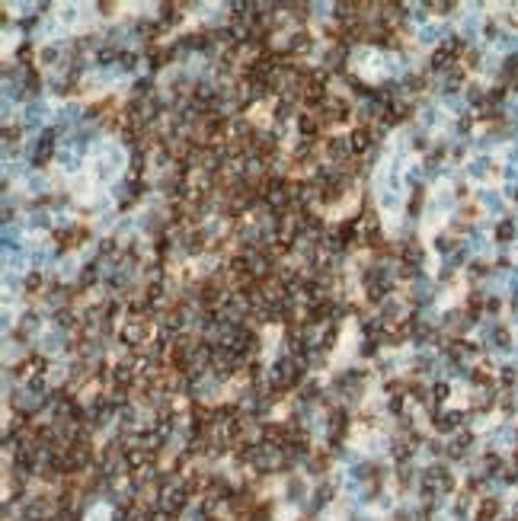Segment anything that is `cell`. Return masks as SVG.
Wrapping results in <instances>:
<instances>
[{
  "label": "cell",
  "instance_id": "4",
  "mask_svg": "<svg viewBox=\"0 0 518 521\" xmlns=\"http://www.w3.org/2000/svg\"><path fill=\"white\" fill-rule=\"evenodd\" d=\"M51 138H54L51 131L39 134V144H36V163H42V160H45V157L51 154V147H54V141H51Z\"/></svg>",
  "mask_w": 518,
  "mask_h": 521
},
{
  "label": "cell",
  "instance_id": "8",
  "mask_svg": "<svg viewBox=\"0 0 518 521\" xmlns=\"http://www.w3.org/2000/svg\"><path fill=\"white\" fill-rule=\"evenodd\" d=\"M288 51H307L310 48V36L307 32H295V36H288Z\"/></svg>",
  "mask_w": 518,
  "mask_h": 521
},
{
  "label": "cell",
  "instance_id": "5",
  "mask_svg": "<svg viewBox=\"0 0 518 521\" xmlns=\"http://www.w3.org/2000/svg\"><path fill=\"white\" fill-rule=\"evenodd\" d=\"M461 425V412H445V416H435V429L441 432H454Z\"/></svg>",
  "mask_w": 518,
  "mask_h": 521
},
{
  "label": "cell",
  "instance_id": "7",
  "mask_svg": "<svg viewBox=\"0 0 518 521\" xmlns=\"http://www.w3.org/2000/svg\"><path fill=\"white\" fill-rule=\"evenodd\" d=\"M499 499H483L480 502V521H493L496 515H499Z\"/></svg>",
  "mask_w": 518,
  "mask_h": 521
},
{
  "label": "cell",
  "instance_id": "12",
  "mask_svg": "<svg viewBox=\"0 0 518 521\" xmlns=\"http://www.w3.org/2000/svg\"><path fill=\"white\" fill-rule=\"evenodd\" d=\"M493 342H496V349H509V329H502V326H496L493 329Z\"/></svg>",
  "mask_w": 518,
  "mask_h": 521
},
{
  "label": "cell",
  "instance_id": "6",
  "mask_svg": "<svg viewBox=\"0 0 518 521\" xmlns=\"http://www.w3.org/2000/svg\"><path fill=\"white\" fill-rule=\"evenodd\" d=\"M317 128H320V119L317 116H298V131H301L307 141H310V134L317 131Z\"/></svg>",
  "mask_w": 518,
  "mask_h": 521
},
{
  "label": "cell",
  "instance_id": "3",
  "mask_svg": "<svg viewBox=\"0 0 518 521\" xmlns=\"http://www.w3.org/2000/svg\"><path fill=\"white\" fill-rule=\"evenodd\" d=\"M326 154H330L333 160H345L352 154L349 138H330V141H326Z\"/></svg>",
  "mask_w": 518,
  "mask_h": 521
},
{
  "label": "cell",
  "instance_id": "19",
  "mask_svg": "<svg viewBox=\"0 0 518 521\" xmlns=\"http://www.w3.org/2000/svg\"><path fill=\"white\" fill-rule=\"evenodd\" d=\"M512 86H515V90H518V77H515V83H512Z\"/></svg>",
  "mask_w": 518,
  "mask_h": 521
},
{
  "label": "cell",
  "instance_id": "9",
  "mask_svg": "<svg viewBox=\"0 0 518 521\" xmlns=\"http://www.w3.org/2000/svg\"><path fill=\"white\" fill-rule=\"evenodd\" d=\"M496 237H499V243H509L515 237V224H512V221H502V224L496 227Z\"/></svg>",
  "mask_w": 518,
  "mask_h": 521
},
{
  "label": "cell",
  "instance_id": "11",
  "mask_svg": "<svg viewBox=\"0 0 518 521\" xmlns=\"http://www.w3.org/2000/svg\"><path fill=\"white\" fill-rule=\"evenodd\" d=\"M58 326L61 329H77V317L67 314V310H58Z\"/></svg>",
  "mask_w": 518,
  "mask_h": 521
},
{
  "label": "cell",
  "instance_id": "1",
  "mask_svg": "<svg viewBox=\"0 0 518 521\" xmlns=\"http://www.w3.org/2000/svg\"><path fill=\"white\" fill-rule=\"evenodd\" d=\"M122 342L125 346H131V349H138V346H144L147 339H151V323L147 320H128L125 326H122Z\"/></svg>",
  "mask_w": 518,
  "mask_h": 521
},
{
  "label": "cell",
  "instance_id": "17",
  "mask_svg": "<svg viewBox=\"0 0 518 521\" xmlns=\"http://www.w3.org/2000/svg\"><path fill=\"white\" fill-rule=\"evenodd\" d=\"M435 36H438V29H422V42H435Z\"/></svg>",
  "mask_w": 518,
  "mask_h": 521
},
{
  "label": "cell",
  "instance_id": "13",
  "mask_svg": "<svg viewBox=\"0 0 518 521\" xmlns=\"http://www.w3.org/2000/svg\"><path fill=\"white\" fill-rule=\"evenodd\" d=\"M61 55V48H54V45H48V48H42L39 51V61H45V64H48V61H54Z\"/></svg>",
  "mask_w": 518,
  "mask_h": 521
},
{
  "label": "cell",
  "instance_id": "10",
  "mask_svg": "<svg viewBox=\"0 0 518 521\" xmlns=\"http://www.w3.org/2000/svg\"><path fill=\"white\" fill-rule=\"evenodd\" d=\"M413 301H416V304H422V301L429 304V301H432V285H429V281L422 285V281H419V285H416V294H413Z\"/></svg>",
  "mask_w": 518,
  "mask_h": 521
},
{
  "label": "cell",
  "instance_id": "16",
  "mask_svg": "<svg viewBox=\"0 0 518 521\" xmlns=\"http://www.w3.org/2000/svg\"><path fill=\"white\" fill-rule=\"evenodd\" d=\"M502 384H515V368H502Z\"/></svg>",
  "mask_w": 518,
  "mask_h": 521
},
{
  "label": "cell",
  "instance_id": "14",
  "mask_svg": "<svg viewBox=\"0 0 518 521\" xmlns=\"http://www.w3.org/2000/svg\"><path fill=\"white\" fill-rule=\"evenodd\" d=\"M486 170H489V160H474V166H470V173H474V176H483Z\"/></svg>",
  "mask_w": 518,
  "mask_h": 521
},
{
  "label": "cell",
  "instance_id": "2",
  "mask_svg": "<svg viewBox=\"0 0 518 521\" xmlns=\"http://www.w3.org/2000/svg\"><path fill=\"white\" fill-rule=\"evenodd\" d=\"M371 141H374V128H371V125H362V128H355V131L349 134L352 154H365L368 147H371Z\"/></svg>",
  "mask_w": 518,
  "mask_h": 521
},
{
  "label": "cell",
  "instance_id": "18",
  "mask_svg": "<svg viewBox=\"0 0 518 521\" xmlns=\"http://www.w3.org/2000/svg\"><path fill=\"white\" fill-rule=\"evenodd\" d=\"M32 224H36V227H48V214H36V218H32Z\"/></svg>",
  "mask_w": 518,
  "mask_h": 521
},
{
  "label": "cell",
  "instance_id": "15",
  "mask_svg": "<svg viewBox=\"0 0 518 521\" xmlns=\"http://www.w3.org/2000/svg\"><path fill=\"white\" fill-rule=\"evenodd\" d=\"M432 394H435V400L441 403V400L448 397V384H435V387H432Z\"/></svg>",
  "mask_w": 518,
  "mask_h": 521
}]
</instances>
